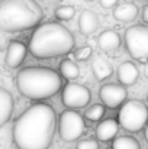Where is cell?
<instances>
[{"label": "cell", "mask_w": 148, "mask_h": 149, "mask_svg": "<svg viewBox=\"0 0 148 149\" xmlns=\"http://www.w3.org/2000/svg\"><path fill=\"white\" fill-rule=\"evenodd\" d=\"M55 125V110L49 104H32L15 122L13 142L18 149H48L54 139Z\"/></svg>", "instance_id": "1"}, {"label": "cell", "mask_w": 148, "mask_h": 149, "mask_svg": "<svg viewBox=\"0 0 148 149\" xmlns=\"http://www.w3.org/2000/svg\"><path fill=\"white\" fill-rule=\"evenodd\" d=\"M76 45L73 33L58 22L39 25L31 36L29 52L38 59H48L68 54Z\"/></svg>", "instance_id": "2"}, {"label": "cell", "mask_w": 148, "mask_h": 149, "mask_svg": "<svg viewBox=\"0 0 148 149\" xmlns=\"http://www.w3.org/2000/svg\"><path fill=\"white\" fill-rule=\"evenodd\" d=\"M61 75L47 67H26L16 75L18 91L31 100L49 99L60 91Z\"/></svg>", "instance_id": "3"}, {"label": "cell", "mask_w": 148, "mask_h": 149, "mask_svg": "<svg viewBox=\"0 0 148 149\" xmlns=\"http://www.w3.org/2000/svg\"><path fill=\"white\" fill-rule=\"evenodd\" d=\"M42 16L35 0H3L0 4V28L4 32L28 31L38 25Z\"/></svg>", "instance_id": "4"}, {"label": "cell", "mask_w": 148, "mask_h": 149, "mask_svg": "<svg viewBox=\"0 0 148 149\" xmlns=\"http://www.w3.org/2000/svg\"><path fill=\"white\" fill-rule=\"evenodd\" d=\"M119 125L128 132H140L147 126L148 107L140 100H128L119 110Z\"/></svg>", "instance_id": "5"}, {"label": "cell", "mask_w": 148, "mask_h": 149, "mask_svg": "<svg viewBox=\"0 0 148 149\" xmlns=\"http://www.w3.org/2000/svg\"><path fill=\"white\" fill-rule=\"evenodd\" d=\"M125 48L132 59H148V28L134 25L125 31Z\"/></svg>", "instance_id": "6"}, {"label": "cell", "mask_w": 148, "mask_h": 149, "mask_svg": "<svg viewBox=\"0 0 148 149\" xmlns=\"http://www.w3.org/2000/svg\"><path fill=\"white\" fill-rule=\"evenodd\" d=\"M84 119L80 113L74 110H65L60 114L58 120V133L64 142H74L81 138L84 133Z\"/></svg>", "instance_id": "7"}, {"label": "cell", "mask_w": 148, "mask_h": 149, "mask_svg": "<svg viewBox=\"0 0 148 149\" xmlns=\"http://www.w3.org/2000/svg\"><path fill=\"white\" fill-rule=\"evenodd\" d=\"M62 104L65 107L71 109H81L84 106H87L92 100L90 90L86 86L77 84V83H68L61 94Z\"/></svg>", "instance_id": "8"}, {"label": "cell", "mask_w": 148, "mask_h": 149, "mask_svg": "<svg viewBox=\"0 0 148 149\" xmlns=\"http://www.w3.org/2000/svg\"><path fill=\"white\" fill-rule=\"evenodd\" d=\"M99 97L102 100V103L109 107V109H116V107H122L126 99H128V93L125 86L122 84H115V83H109V84H103L99 90Z\"/></svg>", "instance_id": "9"}, {"label": "cell", "mask_w": 148, "mask_h": 149, "mask_svg": "<svg viewBox=\"0 0 148 149\" xmlns=\"http://www.w3.org/2000/svg\"><path fill=\"white\" fill-rule=\"evenodd\" d=\"M25 56H26V47H25V44H22L19 41H12L7 45L6 55H4L6 67H9V68L20 67L22 62L25 61Z\"/></svg>", "instance_id": "10"}, {"label": "cell", "mask_w": 148, "mask_h": 149, "mask_svg": "<svg viewBox=\"0 0 148 149\" xmlns=\"http://www.w3.org/2000/svg\"><path fill=\"white\" fill-rule=\"evenodd\" d=\"M140 78V71L132 61H125L118 67V80L122 86H134Z\"/></svg>", "instance_id": "11"}, {"label": "cell", "mask_w": 148, "mask_h": 149, "mask_svg": "<svg viewBox=\"0 0 148 149\" xmlns=\"http://www.w3.org/2000/svg\"><path fill=\"white\" fill-rule=\"evenodd\" d=\"M99 17L93 10L84 9L79 16V29L83 35H92L97 31Z\"/></svg>", "instance_id": "12"}, {"label": "cell", "mask_w": 148, "mask_h": 149, "mask_svg": "<svg viewBox=\"0 0 148 149\" xmlns=\"http://www.w3.org/2000/svg\"><path fill=\"white\" fill-rule=\"evenodd\" d=\"M118 130H119V123L115 119H105L96 127V138L102 142L113 141L118 135Z\"/></svg>", "instance_id": "13"}, {"label": "cell", "mask_w": 148, "mask_h": 149, "mask_svg": "<svg viewBox=\"0 0 148 149\" xmlns=\"http://www.w3.org/2000/svg\"><path fill=\"white\" fill-rule=\"evenodd\" d=\"M138 16V6L132 1H126V3H121L113 9V17L118 22H132L135 17Z\"/></svg>", "instance_id": "14"}, {"label": "cell", "mask_w": 148, "mask_h": 149, "mask_svg": "<svg viewBox=\"0 0 148 149\" xmlns=\"http://www.w3.org/2000/svg\"><path fill=\"white\" fill-rule=\"evenodd\" d=\"M97 45L102 51H115L121 45V36L112 29L103 31L97 38Z\"/></svg>", "instance_id": "15"}, {"label": "cell", "mask_w": 148, "mask_h": 149, "mask_svg": "<svg viewBox=\"0 0 148 149\" xmlns=\"http://www.w3.org/2000/svg\"><path fill=\"white\" fill-rule=\"evenodd\" d=\"M13 113V97L6 88H0V125L4 126Z\"/></svg>", "instance_id": "16"}, {"label": "cell", "mask_w": 148, "mask_h": 149, "mask_svg": "<svg viewBox=\"0 0 148 149\" xmlns=\"http://www.w3.org/2000/svg\"><path fill=\"white\" fill-rule=\"evenodd\" d=\"M92 71L96 77L97 81H105L106 78H109L113 72L112 70V65L107 59H105L103 56H97L96 59H93V64H92Z\"/></svg>", "instance_id": "17"}, {"label": "cell", "mask_w": 148, "mask_h": 149, "mask_svg": "<svg viewBox=\"0 0 148 149\" xmlns=\"http://www.w3.org/2000/svg\"><path fill=\"white\" fill-rule=\"evenodd\" d=\"M60 74H61L65 80L71 81V80H76V78L80 75V68H79V65H77L74 61L62 59L61 64H60Z\"/></svg>", "instance_id": "18"}, {"label": "cell", "mask_w": 148, "mask_h": 149, "mask_svg": "<svg viewBox=\"0 0 148 149\" xmlns=\"http://www.w3.org/2000/svg\"><path fill=\"white\" fill-rule=\"evenodd\" d=\"M112 149H141V145L134 136L123 135L113 139Z\"/></svg>", "instance_id": "19"}, {"label": "cell", "mask_w": 148, "mask_h": 149, "mask_svg": "<svg viewBox=\"0 0 148 149\" xmlns=\"http://www.w3.org/2000/svg\"><path fill=\"white\" fill-rule=\"evenodd\" d=\"M105 116V104H93L84 111V117L90 122H99Z\"/></svg>", "instance_id": "20"}, {"label": "cell", "mask_w": 148, "mask_h": 149, "mask_svg": "<svg viewBox=\"0 0 148 149\" xmlns=\"http://www.w3.org/2000/svg\"><path fill=\"white\" fill-rule=\"evenodd\" d=\"M74 15H76V9L73 6H68V4L58 6L55 9V17L58 20H70L74 17Z\"/></svg>", "instance_id": "21"}, {"label": "cell", "mask_w": 148, "mask_h": 149, "mask_svg": "<svg viewBox=\"0 0 148 149\" xmlns=\"http://www.w3.org/2000/svg\"><path fill=\"white\" fill-rule=\"evenodd\" d=\"M92 55H93V51H92V48H90L89 45L80 47V48H77L76 52H74V56H76V59H79V61H87V59H90Z\"/></svg>", "instance_id": "22"}, {"label": "cell", "mask_w": 148, "mask_h": 149, "mask_svg": "<svg viewBox=\"0 0 148 149\" xmlns=\"http://www.w3.org/2000/svg\"><path fill=\"white\" fill-rule=\"evenodd\" d=\"M77 149H99V143L95 139H83L77 143Z\"/></svg>", "instance_id": "23"}, {"label": "cell", "mask_w": 148, "mask_h": 149, "mask_svg": "<svg viewBox=\"0 0 148 149\" xmlns=\"http://www.w3.org/2000/svg\"><path fill=\"white\" fill-rule=\"evenodd\" d=\"M119 0H99V4L103 7V9H112L118 4Z\"/></svg>", "instance_id": "24"}, {"label": "cell", "mask_w": 148, "mask_h": 149, "mask_svg": "<svg viewBox=\"0 0 148 149\" xmlns=\"http://www.w3.org/2000/svg\"><path fill=\"white\" fill-rule=\"evenodd\" d=\"M142 20L148 23V4L144 6V9H142Z\"/></svg>", "instance_id": "25"}, {"label": "cell", "mask_w": 148, "mask_h": 149, "mask_svg": "<svg viewBox=\"0 0 148 149\" xmlns=\"http://www.w3.org/2000/svg\"><path fill=\"white\" fill-rule=\"evenodd\" d=\"M144 75L148 78V61L145 62V65H144Z\"/></svg>", "instance_id": "26"}, {"label": "cell", "mask_w": 148, "mask_h": 149, "mask_svg": "<svg viewBox=\"0 0 148 149\" xmlns=\"http://www.w3.org/2000/svg\"><path fill=\"white\" fill-rule=\"evenodd\" d=\"M144 138H145V141L148 142V125L145 126V129H144Z\"/></svg>", "instance_id": "27"}, {"label": "cell", "mask_w": 148, "mask_h": 149, "mask_svg": "<svg viewBox=\"0 0 148 149\" xmlns=\"http://www.w3.org/2000/svg\"><path fill=\"white\" fill-rule=\"evenodd\" d=\"M84 1H89V3H90V1H93V0H84Z\"/></svg>", "instance_id": "28"}, {"label": "cell", "mask_w": 148, "mask_h": 149, "mask_svg": "<svg viewBox=\"0 0 148 149\" xmlns=\"http://www.w3.org/2000/svg\"><path fill=\"white\" fill-rule=\"evenodd\" d=\"M138 1H148V0H138Z\"/></svg>", "instance_id": "29"}, {"label": "cell", "mask_w": 148, "mask_h": 149, "mask_svg": "<svg viewBox=\"0 0 148 149\" xmlns=\"http://www.w3.org/2000/svg\"><path fill=\"white\" fill-rule=\"evenodd\" d=\"M147 101H148V94H147Z\"/></svg>", "instance_id": "30"}]
</instances>
